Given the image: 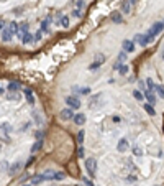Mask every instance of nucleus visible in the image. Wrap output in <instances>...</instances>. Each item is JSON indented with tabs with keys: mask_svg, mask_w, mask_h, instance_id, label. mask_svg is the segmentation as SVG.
<instances>
[{
	"mask_svg": "<svg viewBox=\"0 0 164 186\" xmlns=\"http://www.w3.org/2000/svg\"><path fill=\"white\" fill-rule=\"evenodd\" d=\"M164 30V21H156L154 25L151 26V30H149V31H148V35H149V36H158V35L161 33V31H163Z\"/></svg>",
	"mask_w": 164,
	"mask_h": 186,
	"instance_id": "f03ea898",
	"label": "nucleus"
},
{
	"mask_svg": "<svg viewBox=\"0 0 164 186\" xmlns=\"http://www.w3.org/2000/svg\"><path fill=\"white\" fill-rule=\"evenodd\" d=\"M66 104H67L71 109H74V110L81 107V100H79L77 95H67V97H66Z\"/></svg>",
	"mask_w": 164,
	"mask_h": 186,
	"instance_id": "7ed1b4c3",
	"label": "nucleus"
},
{
	"mask_svg": "<svg viewBox=\"0 0 164 186\" xmlns=\"http://www.w3.org/2000/svg\"><path fill=\"white\" fill-rule=\"evenodd\" d=\"M130 4H135V0H130Z\"/></svg>",
	"mask_w": 164,
	"mask_h": 186,
	"instance_id": "a19ab883",
	"label": "nucleus"
},
{
	"mask_svg": "<svg viewBox=\"0 0 164 186\" xmlns=\"http://www.w3.org/2000/svg\"><path fill=\"white\" fill-rule=\"evenodd\" d=\"M21 166H23V163H21V161H15V163H13V165L10 166V175H15L16 171H18V170L21 168Z\"/></svg>",
	"mask_w": 164,
	"mask_h": 186,
	"instance_id": "a211bd4d",
	"label": "nucleus"
},
{
	"mask_svg": "<svg viewBox=\"0 0 164 186\" xmlns=\"http://www.w3.org/2000/svg\"><path fill=\"white\" fill-rule=\"evenodd\" d=\"M23 92H25V97H26L28 104H31V105H33V104H35V95H33V92L30 91V89H25Z\"/></svg>",
	"mask_w": 164,
	"mask_h": 186,
	"instance_id": "f3484780",
	"label": "nucleus"
},
{
	"mask_svg": "<svg viewBox=\"0 0 164 186\" xmlns=\"http://www.w3.org/2000/svg\"><path fill=\"white\" fill-rule=\"evenodd\" d=\"M79 157H81V158H84V148H82V147H79Z\"/></svg>",
	"mask_w": 164,
	"mask_h": 186,
	"instance_id": "4c0bfd02",
	"label": "nucleus"
},
{
	"mask_svg": "<svg viewBox=\"0 0 164 186\" xmlns=\"http://www.w3.org/2000/svg\"><path fill=\"white\" fill-rule=\"evenodd\" d=\"M113 122H115V124H118V122H120V117L118 115H113Z\"/></svg>",
	"mask_w": 164,
	"mask_h": 186,
	"instance_id": "58836bf2",
	"label": "nucleus"
},
{
	"mask_svg": "<svg viewBox=\"0 0 164 186\" xmlns=\"http://www.w3.org/2000/svg\"><path fill=\"white\" fill-rule=\"evenodd\" d=\"M23 186H31V185H23Z\"/></svg>",
	"mask_w": 164,
	"mask_h": 186,
	"instance_id": "c03bdc74",
	"label": "nucleus"
},
{
	"mask_svg": "<svg viewBox=\"0 0 164 186\" xmlns=\"http://www.w3.org/2000/svg\"><path fill=\"white\" fill-rule=\"evenodd\" d=\"M77 142H79V143H82V142H84V132H82V130L77 133Z\"/></svg>",
	"mask_w": 164,
	"mask_h": 186,
	"instance_id": "f704fd0d",
	"label": "nucleus"
},
{
	"mask_svg": "<svg viewBox=\"0 0 164 186\" xmlns=\"http://www.w3.org/2000/svg\"><path fill=\"white\" fill-rule=\"evenodd\" d=\"M154 186H161V185H154Z\"/></svg>",
	"mask_w": 164,
	"mask_h": 186,
	"instance_id": "a18cd8bd",
	"label": "nucleus"
},
{
	"mask_svg": "<svg viewBox=\"0 0 164 186\" xmlns=\"http://www.w3.org/2000/svg\"><path fill=\"white\" fill-rule=\"evenodd\" d=\"M125 180H127V181H130V183H133V181H136L138 178H136V175H128V176L125 178Z\"/></svg>",
	"mask_w": 164,
	"mask_h": 186,
	"instance_id": "72a5a7b5",
	"label": "nucleus"
},
{
	"mask_svg": "<svg viewBox=\"0 0 164 186\" xmlns=\"http://www.w3.org/2000/svg\"><path fill=\"white\" fill-rule=\"evenodd\" d=\"M7 89H8V92H16V91L20 92V83H16V81H12V83L8 84Z\"/></svg>",
	"mask_w": 164,
	"mask_h": 186,
	"instance_id": "dca6fc26",
	"label": "nucleus"
},
{
	"mask_svg": "<svg viewBox=\"0 0 164 186\" xmlns=\"http://www.w3.org/2000/svg\"><path fill=\"white\" fill-rule=\"evenodd\" d=\"M57 25L61 28H67L69 26V17L67 15H57Z\"/></svg>",
	"mask_w": 164,
	"mask_h": 186,
	"instance_id": "0eeeda50",
	"label": "nucleus"
},
{
	"mask_svg": "<svg viewBox=\"0 0 164 186\" xmlns=\"http://www.w3.org/2000/svg\"><path fill=\"white\" fill-rule=\"evenodd\" d=\"M144 110L149 114V115H156V110H154V105H151V104L148 102V104H144Z\"/></svg>",
	"mask_w": 164,
	"mask_h": 186,
	"instance_id": "4be33fe9",
	"label": "nucleus"
},
{
	"mask_svg": "<svg viewBox=\"0 0 164 186\" xmlns=\"http://www.w3.org/2000/svg\"><path fill=\"white\" fill-rule=\"evenodd\" d=\"M112 21H113V23H122V21H123L122 13H120V12H113V13H112Z\"/></svg>",
	"mask_w": 164,
	"mask_h": 186,
	"instance_id": "6ab92c4d",
	"label": "nucleus"
},
{
	"mask_svg": "<svg viewBox=\"0 0 164 186\" xmlns=\"http://www.w3.org/2000/svg\"><path fill=\"white\" fill-rule=\"evenodd\" d=\"M79 94H82V95L90 94V87H79Z\"/></svg>",
	"mask_w": 164,
	"mask_h": 186,
	"instance_id": "c756f323",
	"label": "nucleus"
},
{
	"mask_svg": "<svg viewBox=\"0 0 164 186\" xmlns=\"http://www.w3.org/2000/svg\"><path fill=\"white\" fill-rule=\"evenodd\" d=\"M26 33H30V31H28V23H21V25L18 26V38L23 40V36Z\"/></svg>",
	"mask_w": 164,
	"mask_h": 186,
	"instance_id": "9b49d317",
	"label": "nucleus"
},
{
	"mask_svg": "<svg viewBox=\"0 0 164 186\" xmlns=\"http://www.w3.org/2000/svg\"><path fill=\"white\" fill-rule=\"evenodd\" d=\"M133 97H135L136 100H143L144 99V94L141 91H138V89H136V91H133Z\"/></svg>",
	"mask_w": 164,
	"mask_h": 186,
	"instance_id": "393cba45",
	"label": "nucleus"
},
{
	"mask_svg": "<svg viewBox=\"0 0 164 186\" xmlns=\"http://www.w3.org/2000/svg\"><path fill=\"white\" fill-rule=\"evenodd\" d=\"M146 86H148V89H149L151 92H154V89H156V84L153 83V79H151V78H149V79H146Z\"/></svg>",
	"mask_w": 164,
	"mask_h": 186,
	"instance_id": "a878e982",
	"label": "nucleus"
},
{
	"mask_svg": "<svg viewBox=\"0 0 164 186\" xmlns=\"http://www.w3.org/2000/svg\"><path fill=\"white\" fill-rule=\"evenodd\" d=\"M51 15H48L46 17V20H43V23H41V31H45V33H48V28H49V25H51Z\"/></svg>",
	"mask_w": 164,
	"mask_h": 186,
	"instance_id": "4468645a",
	"label": "nucleus"
},
{
	"mask_svg": "<svg viewBox=\"0 0 164 186\" xmlns=\"http://www.w3.org/2000/svg\"><path fill=\"white\" fill-rule=\"evenodd\" d=\"M43 181H46V175H38V176L31 178V186H36Z\"/></svg>",
	"mask_w": 164,
	"mask_h": 186,
	"instance_id": "2eb2a0df",
	"label": "nucleus"
},
{
	"mask_svg": "<svg viewBox=\"0 0 164 186\" xmlns=\"http://www.w3.org/2000/svg\"><path fill=\"white\" fill-rule=\"evenodd\" d=\"M84 4H86L84 0H77V2H76V10H79V12H82V9H84Z\"/></svg>",
	"mask_w": 164,
	"mask_h": 186,
	"instance_id": "c85d7f7f",
	"label": "nucleus"
},
{
	"mask_svg": "<svg viewBox=\"0 0 164 186\" xmlns=\"http://www.w3.org/2000/svg\"><path fill=\"white\" fill-rule=\"evenodd\" d=\"M35 40H41V31H38V33L35 35Z\"/></svg>",
	"mask_w": 164,
	"mask_h": 186,
	"instance_id": "ea45409f",
	"label": "nucleus"
},
{
	"mask_svg": "<svg viewBox=\"0 0 164 186\" xmlns=\"http://www.w3.org/2000/svg\"><path fill=\"white\" fill-rule=\"evenodd\" d=\"M74 122H76V124H77V125H84V124H86V114H76V115H74Z\"/></svg>",
	"mask_w": 164,
	"mask_h": 186,
	"instance_id": "ddd939ff",
	"label": "nucleus"
},
{
	"mask_svg": "<svg viewBox=\"0 0 164 186\" xmlns=\"http://www.w3.org/2000/svg\"><path fill=\"white\" fill-rule=\"evenodd\" d=\"M35 137H36V140H41V138H43V132H41V130H38V132L35 133Z\"/></svg>",
	"mask_w": 164,
	"mask_h": 186,
	"instance_id": "e433bc0d",
	"label": "nucleus"
},
{
	"mask_svg": "<svg viewBox=\"0 0 164 186\" xmlns=\"http://www.w3.org/2000/svg\"><path fill=\"white\" fill-rule=\"evenodd\" d=\"M122 13H125V15H130V12H131V4H130V0H123L122 2Z\"/></svg>",
	"mask_w": 164,
	"mask_h": 186,
	"instance_id": "f8f14e48",
	"label": "nucleus"
},
{
	"mask_svg": "<svg viewBox=\"0 0 164 186\" xmlns=\"http://www.w3.org/2000/svg\"><path fill=\"white\" fill-rule=\"evenodd\" d=\"M143 94H144V97L149 100V104H151V105H154V104H156V92H151L149 89H144Z\"/></svg>",
	"mask_w": 164,
	"mask_h": 186,
	"instance_id": "1a4fd4ad",
	"label": "nucleus"
},
{
	"mask_svg": "<svg viewBox=\"0 0 164 186\" xmlns=\"http://www.w3.org/2000/svg\"><path fill=\"white\" fill-rule=\"evenodd\" d=\"M117 150H118L120 153L127 152V150H128V140H127V138H120L118 145H117Z\"/></svg>",
	"mask_w": 164,
	"mask_h": 186,
	"instance_id": "9d476101",
	"label": "nucleus"
},
{
	"mask_svg": "<svg viewBox=\"0 0 164 186\" xmlns=\"http://www.w3.org/2000/svg\"><path fill=\"white\" fill-rule=\"evenodd\" d=\"M4 28H5V20L4 18H0V33L4 31Z\"/></svg>",
	"mask_w": 164,
	"mask_h": 186,
	"instance_id": "c9c22d12",
	"label": "nucleus"
},
{
	"mask_svg": "<svg viewBox=\"0 0 164 186\" xmlns=\"http://www.w3.org/2000/svg\"><path fill=\"white\" fill-rule=\"evenodd\" d=\"M163 59H164V50H163Z\"/></svg>",
	"mask_w": 164,
	"mask_h": 186,
	"instance_id": "37998d69",
	"label": "nucleus"
},
{
	"mask_svg": "<svg viewBox=\"0 0 164 186\" xmlns=\"http://www.w3.org/2000/svg\"><path fill=\"white\" fill-rule=\"evenodd\" d=\"M41 147H43V140H36V143L31 147V153L38 152V150H41Z\"/></svg>",
	"mask_w": 164,
	"mask_h": 186,
	"instance_id": "b1692460",
	"label": "nucleus"
},
{
	"mask_svg": "<svg viewBox=\"0 0 164 186\" xmlns=\"http://www.w3.org/2000/svg\"><path fill=\"white\" fill-rule=\"evenodd\" d=\"M84 165H86V171L89 175V178H95V175H97V160L95 158H86Z\"/></svg>",
	"mask_w": 164,
	"mask_h": 186,
	"instance_id": "f257e3e1",
	"label": "nucleus"
},
{
	"mask_svg": "<svg viewBox=\"0 0 164 186\" xmlns=\"http://www.w3.org/2000/svg\"><path fill=\"white\" fill-rule=\"evenodd\" d=\"M33 40H35V36H33L31 33H26V35L23 36V40H21V41H23V45H31Z\"/></svg>",
	"mask_w": 164,
	"mask_h": 186,
	"instance_id": "aec40b11",
	"label": "nucleus"
},
{
	"mask_svg": "<svg viewBox=\"0 0 164 186\" xmlns=\"http://www.w3.org/2000/svg\"><path fill=\"white\" fill-rule=\"evenodd\" d=\"M97 68H100V63H98V61H94V63H92V64L89 66V69H90V71H95Z\"/></svg>",
	"mask_w": 164,
	"mask_h": 186,
	"instance_id": "2f4dec72",
	"label": "nucleus"
},
{
	"mask_svg": "<svg viewBox=\"0 0 164 186\" xmlns=\"http://www.w3.org/2000/svg\"><path fill=\"white\" fill-rule=\"evenodd\" d=\"M123 61H127V53H125V51H122V53H120V56H118V61H117V63H120V64H122Z\"/></svg>",
	"mask_w": 164,
	"mask_h": 186,
	"instance_id": "7c9ffc66",
	"label": "nucleus"
},
{
	"mask_svg": "<svg viewBox=\"0 0 164 186\" xmlns=\"http://www.w3.org/2000/svg\"><path fill=\"white\" fill-rule=\"evenodd\" d=\"M122 48H123V51H125V53H131V51L135 50V43L131 41V40H125V41H123V45H122Z\"/></svg>",
	"mask_w": 164,
	"mask_h": 186,
	"instance_id": "6e6552de",
	"label": "nucleus"
},
{
	"mask_svg": "<svg viewBox=\"0 0 164 186\" xmlns=\"http://www.w3.org/2000/svg\"><path fill=\"white\" fill-rule=\"evenodd\" d=\"M2 92H4V91H2V87H0V94H2Z\"/></svg>",
	"mask_w": 164,
	"mask_h": 186,
	"instance_id": "79ce46f5",
	"label": "nucleus"
},
{
	"mask_svg": "<svg viewBox=\"0 0 164 186\" xmlns=\"http://www.w3.org/2000/svg\"><path fill=\"white\" fill-rule=\"evenodd\" d=\"M7 99L8 100H18V99H20V92H8Z\"/></svg>",
	"mask_w": 164,
	"mask_h": 186,
	"instance_id": "5701e85b",
	"label": "nucleus"
},
{
	"mask_svg": "<svg viewBox=\"0 0 164 186\" xmlns=\"http://www.w3.org/2000/svg\"><path fill=\"white\" fill-rule=\"evenodd\" d=\"M153 40H154V38H153V36H149L148 33H146V35H141V33H139V35H136V36H135V41H138L141 46H146L148 43H149V41H153Z\"/></svg>",
	"mask_w": 164,
	"mask_h": 186,
	"instance_id": "20e7f679",
	"label": "nucleus"
},
{
	"mask_svg": "<svg viewBox=\"0 0 164 186\" xmlns=\"http://www.w3.org/2000/svg\"><path fill=\"white\" fill-rule=\"evenodd\" d=\"M135 186H138V185H135Z\"/></svg>",
	"mask_w": 164,
	"mask_h": 186,
	"instance_id": "de8ad7c7",
	"label": "nucleus"
},
{
	"mask_svg": "<svg viewBox=\"0 0 164 186\" xmlns=\"http://www.w3.org/2000/svg\"><path fill=\"white\" fill-rule=\"evenodd\" d=\"M0 152H2V147H0Z\"/></svg>",
	"mask_w": 164,
	"mask_h": 186,
	"instance_id": "49530a36",
	"label": "nucleus"
},
{
	"mask_svg": "<svg viewBox=\"0 0 164 186\" xmlns=\"http://www.w3.org/2000/svg\"><path fill=\"white\" fill-rule=\"evenodd\" d=\"M59 115H61V119H62V120H72V119H74V109H71V107L62 109Z\"/></svg>",
	"mask_w": 164,
	"mask_h": 186,
	"instance_id": "423d86ee",
	"label": "nucleus"
},
{
	"mask_svg": "<svg viewBox=\"0 0 164 186\" xmlns=\"http://www.w3.org/2000/svg\"><path fill=\"white\" fill-rule=\"evenodd\" d=\"M154 92L159 95V97H164V86H159V84H158V86H156V89H154Z\"/></svg>",
	"mask_w": 164,
	"mask_h": 186,
	"instance_id": "bb28decb",
	"label": "nucleus"
},
{
	"mask_svg": "<svg viewBox=\"0 0 164 186\" xmlns=\"http://www.w3.org/2000/svg\"><path fill=\"white\" fill-rule=\"evenodd\" d=\"M133 155H135V157H143V148H141V147H138V145H133Z\"/></svg>",
	"mask_w": 164,
	"mask_h": 186,
	"instance_id": "412c9836",
	"label": "nucleus"
},
{
	"mask_svg": "<svg viewBox=\"0 0 164 186\" xmlns=\"http://www.w3.org/2000/svg\"><path fill=\"white\" fill-rule=\"evenodd\" d=\"M128 71H130V69H128L127 64H122V66H120V69H118V73L122 76H125V74H128Z\"/></svg>",
	"mask_w": 164,
	"mask_h": 186,
	"instance_id": "cd10ccee",
	"label": "nucleus"
},
{
	"mask_svg": "<svg viewBox=\"0 0 164 186\" xmlns=\"http://www.w3.org/2000/svg\"><path fill=\"white\" fill-rule=\"evenodd\" d=\"M13 35H15L13 33V30L10 28V25H8V26H5L4 31H2V40H4L5 43H10L12 41V38H13Z\"/></svg>",
	"mask_w": 164,
	"mask_h": 186,
	"instance_id": "39448f33",
	"label": "nucleus"
},
{
	"mask_svg": "<svg viewBox=\"0 0 164 186\" xmlns=\"http://www.w3.org/2000/svg\"><path fill=\"white\" fill-rule=\"evenodd\" d=\"M105 54H98V56H97V58H95V61H98V63H100V64H103V63H105Z\"/></svg>",
	"mask_w": 164,
	"mask_h": 186,
	"instance_id": "473e14b6",
	"label": "nucleus"
}]
</instances>
